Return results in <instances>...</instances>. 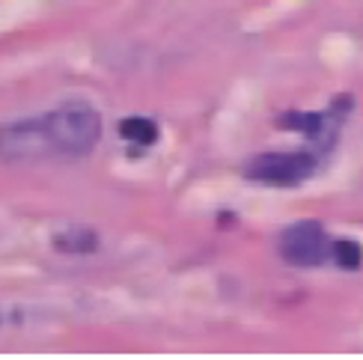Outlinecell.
Wrapping results in <instances>:
<instances>
[{
    "label": "cell",
    "instance_id": "6da1fadb",
    "mask_svg": "<svg viewBox=\"0 0 363 360\" xmlns=\"http://www.w3.org/2000/svg\"><path fill=\"white\" fill-rule=\"evenodd\" d=\"M45 125L51 131L54 152L69 158L93 152L101 137V116L89 104H81V101L57 108L54 113L45 116Z\"/></svg>",
    "mask_w": 363,
    "mask_h": 360
},
{
    "label": "cell",
    "instance_id": "7a4b0ae2",
    "mask_svg": "<svg viewBox=\"0 0 363 360\" xmlns=\"http://www.w3.org/2000/svg\"><path fill=\"white\" fill-rule=\"evenodd\" d=\"M54 152L51 131L42 119H24L0 128V158L4 161H36Z\"/></svg>",
    "mask_w": 363,
    "mask_h": 360
},
{
    "label": "cell",
    "instance_id": "3957f363",
    "mask_svg": "<svg viewBox=\"0 0 363 360\" xmlns=\"http://www.w3.org/2000/svg\"><path fill=\"white\" fill-rule=\"evenodd\" d=\"M315 170V158L304 152H268L247 164L245 176L262 185H298Z\"/></svg>",
    "mask_w": 363,
    "mask_h": 360
},
{
    "label": "cell",
    "instance_id": "277c9868",
    "mask_svg": "<svg viewBox=\"0 0 363 360\" xmlns=\"http://www.w3.org/2000/svg\"><path fill=\"white\" fill-rule=\"evenodd\" d=\"M328 238L319 220H301L286 227L280 235V257L298 265V268H310V265H322L328 259Z\"/></svg>",
    "mask_w": 363,
    "mask_h": 360
},
{
    "label": "cell",
    "instance_id": "5b68a950",
    "mask_svg": "<svg viewBox=\"0 0 363 360\" xmlns=\"http://www.w3.org/2000/svg\"><path fill=\"white\" fill-rule=\"evenodd\" d=\"M54 247L63 253H72V257H84V253L96 250V232L86 227H69L54 235Z\"/></svg>",
    "mask_w": 363,
    "mask_h": 360
},
{
    "label": "cell",
    "instance_id": "8992f818",
    "mask_svg": "<svg viewBox=\"0 0 363 360\" xmlns=\"http://www.w3.org/2000/svg\"><path fill=\"white\" fill-rule=\"evenodd\" d=\"M119 134H123V140L128 143H140V146H149L155 143L158 137V128L152 119H143V116H128L119 123Z\"/></svg>",
    "mask_w": 363,
    "mask_h": 360
},
{
    "label": "cell",
    "instance_id": "52a82bcc",
    "mask_svg": "<svg viewBox=\"0 0 363 360\" xmlns=\"http://www.w3.org/2000/svg\"><path fill=\"white\" fill-rule=\"evenodd\" d=\"M280 128H292V131H301L307 134V137H315V134L322 131L325 125V116L322 113H304V111H289L277 119Z\"/></svg>",
    "mask_w": 363,
    "mask_h": 360
},
{
    "label": "cell",
    "instance_id": "ba28073f",
    "mask_svg": "<svg viewBox=\"0 0 363 360\" xmlns=\"http://www.w3.org/2000/svg\"><path fill=\"white\" fill-rule=\"evenodd\" d=\"M330 257H334V262L340 268L352 271V268H360V262H363V247L357 242H352V238H340V242L330 244Z\"/></svg>",
    "mask_w": 363,
    "mask_h": 360
},
{
    "label": "cell",
    "instance_id": "9c48e42d",
    "mask_svg": "<svg viewBox=\"0 0 363 360\" xmlns=\"http://www.w3.org/2000/svg\"><path fill=\"white\" fill-rule=\"evenodd\" d=\"M354 108V101H352V96H340L337 101H334V108H330V111H334L337 116H345V113H349Z\"/></svg>",
    "mask_w": 363,
    "mask_h": 360
}]
</instances>
